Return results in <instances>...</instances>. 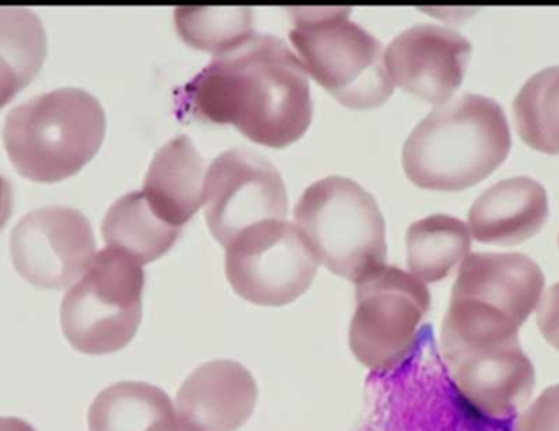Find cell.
<instances>
[{"label":"cell","mask_w":559,"mask_h":431,"mask_svg":"<svg viewBox=\"0 0 559 431\" xmlns=\"http://www.w3.org/2000/svg\"><path fill=\"white\" fill-rule=\"evenodd\" d=\"M183 107L200 120L233 124L269 147L301 140L312 120L308 72L274 35H259L216 56L183 88Z\"/></svg>","instance_id":"obj_1"},{"label":"cell","mask_w":559,"mask_h":431,"mask_svg":"<svg viewBox=\"0 0 559 431\" xmlns=\"http://www.w3.org/2000/svg\"><path fill=\"white\" fill-rule=\"evenodd\" d=\"M440 357L460 396L479 414L502 419L531 399L534 364L522 350L518 325L496 309L452 299Z\"/></svg>","instance_id":"obj_2"},{"label":"cell","mask_w":559,"mask_h":431,"mask_svg":"<svg viewBox=\"0 0 559 431\" xmlns=\"http://www.w3.org/2000/svg\"><path fill=\"white\" fill-rule=\"evenodd\" d=\"M511 147L501 105L466 94L440 105L414 128L404 144V172L420 189L463 192L502 166Z\"/></svg>","instance_id":"obj_3"},{"label":"cell","mask_w":559,"mask_h":431,"mask_svg":"<svg viewBox=\"0 0 559 431\" xmlns=\"http://www.w3.org/2000/svg\"><path fill=\"white\" fill-rule=\"evenodd\" d=\"M107 117L100 101L78 87L33 97L9 111L2 137L9 159L32 182L71 179L104 143Z\"/></svg>","instance_id":"obj_4"},{"label":"cell","mask_w":559,"mask_h":431,"mask_svg":"<svg viewBox=\"0 0 559 431\" xmlns=\"http://www.w3.org/2000/svg\"><path fill=\"white\" fill-rule=\"evenodd\" d=\"M350 9H296L289 39L321 87L354 110L380 107L393 95L381 43L358 23Z\"/></svg>","instance_id":"obj_5"},{"label":"cell","mask_w":559,"mask_h":431,"mask_svg":"<svg viewBox=\"0 0 559 431\" xmlns=\"http://www.w3.org/2000/svg\"><path fill=\"white\" fill-rule=\"evenodd\" d=\"M296 227L319 262L357 283L386 262V224L377 200L354 180L312 183L295 208Z\"/></svg>","instance_id":"obj_6"},{"label":"cell","mask_w":559,"mask_h":431,"mask_svg":"<svg viewBox=\"0 0 559 431\" xmlns=\"http://www.w3.org/2000/svg\"><path fill=\"white\" fill-rule=\"evenodd\" d=\"M144 270L133 256L107 247L61 302V327L74 350L110 355L123 350L143 318Z\"/></svg>","instance_id":"obj_7"},{"label":"cell","mask_w":559,"mask_h":431,"mask_svg":"<svg viewBox=\"0 0 559 431\" xmlns=\"http://www.w3.org/2000/svg\"><path fill=\"white\" fill-rule=\"evenodd\" d=\"M429 311L426 283L386 263L371 270L355 283L352 354L370 371L396 367L419 340Z\"/></svg>","instance_id":"obj_8"},{"label":"cell","mask_w":559,"mask_h":431,"mask_svg":"<svg viewBox=\"0 0 559 431\" xmlns=\"http://www.w3.org/2000/svg\"><path fill=\"white\" fill-rule=\"evenodd\" d=\"M226 276L233 289L258 306L289 304L305 295L319 260L288 220H265L226 247Z\"/></svg>","instance_id":"obj_9"},{"label":"cell","mask_w":559,"mask_h":431,"mask_svg":"<svg viewBox=\"0 0 559 431\" xmlns=\"http://www.w3.org/2000/svg\"><path fill=\"white\" fill-rule=\"evenodd\" d=\"M286 215L285 183L277 167L262 154L235 147L216 157L206 170V223L222 246H231L255 224Z\"/></svg>","instance_id":"obj_10"},{"label":"cell","mask_w":559,"mask_h":431,"mask_svg":"<svg viewBox=\"0 0 559 431\" xmlns=\"http://www.w3.org/2000/svg\"><path fill=\"white\" fill-rule=\"evenodd\" d=\"M94 252L95 237L87 217L66 206L28 213L10 236L16 272L38 288L62 289L79 282Z\"/></svg>","instance_id":"obj_11"},{"label":"cell","mask_w":559,"mask_h":431,"mask_svg":"<svg viewBox=\"0 0 559 431\" xmlns=\"http://www.w3.org/2000/svg\"><path fill=\"white\" fill-rule=\"evenodd\" d=\"M472 58V43L450 28L416 25L397 35L384 51V65L393 85L427 104L450 101Z\"/></svg>","instance_id":"obj_12"},{"label":"cell","mask_w":559,"mask_h":431,"mask_svg":"<svg viewBox=\"0 0 559 431\" xmlns=\"http://www.w3.org/2000/svg\"><path fill=\"white\" fill-rule=\"evenodd\" d=\"M545 289L538 263L522 253H468L460 265L452 299H466L508 315L519 328L537 309Z\"/></svg>","instance_id":"obj_13"},{"label":"cell","mask_w":559,"mask_h":431,"mask_svg":"<svg viewBox=\"0 0 559 431\" xmlns=\"http://www.w3.org/2000/svg\"><path fill=\"white\" fill-rule=\"evenodd\" d=\"M258 400V381L245 364L215 360L183 381L174 404L200 431H238L254 416Z\"/></svg>","instance_id":"obj_14"},{"label":"cell","mask_w":559,"mask_h":431,"mask_svg":"<svg viewBox=\"0 0 559 431\" xmlns=\"http://www.w3.org/2000/svg\"><path fill=\"white\" fill-rule=\"evenodd\" d=\"M548 215L545 187L528 177H514L496 183L473 203L468 227L478 242L515 246L540 232Z\"/></svg>","instance_id":"obj_15"},{"label":"cell","mask_w":559,"mask_h":431,"mask_svg":"<svg viewBox=\"0 0 559 431\" xmlns=\"http://www.w3.org/2000/svg\"><path fill=\"white\" fill-rule=\"evenodd\" d=\"M205 160L182 134L157 151L141 192L154 215L182 229L205 205Z\"/></svg>","instance_id":"obj_16"},{"label":"cell","mask_w":559,"mask_h":431,"mask_svg":"<svg viewBox=\"0 0 559 431\" xmlns=\"http://www.w3.org/2000/svg\"><path fill=\"white\" fill-rule=\"evenodd\" d=\"M41 20L23 7H0V108L41 71L46 58Z\"/></svg>","instance_id":"obj_17"},{"label":"cell","mask_w":559,"mask_h":431,"mask_svg":"<svg viewBox=\"0 0 559 431\" xmlns=\"http://www.w3.org/2000/svg\"><path fill=\"white\" fill-rule=\"evenodd\" d=\"M180 230L154 215L143 192H131L117 200L102 224L108 247L128 253L140 265L166 255L179 239Z\"/></svg>","instance_id":"obj_18"},{"label":"cell","mask_w":559,"mask_h":431,"mask_svg":"<svg viewBox=\"0 0 559 431\" xmlns=\"http://www.w3.org/2000/svg\"><path fill=\"white\" fill-rule=\"evenodd\" d=\"M176 414V404L160 387L121 381L102 391L88 409V431H150Z\"/></svg>","instance_id":"obj_19"},{"label":"cell","mask_w":559,"mask_h":431,"mask_svg":"<svg viewBox=\"0 0 559 431\" xmlns=\"http://www.w3.org/2000/svg\"><path fill=\"white\" fill-rule=\"evenodd\" d=\"M407 266L423 283L445 279L472 249V232L449 215L424 217L411 224L406 236Z\"/></svg>","instance_id":"obj_20"},{"label":"cell","mask_w":559,"mask_h":431,"mask_svg":"<svg viewBox=\"0 0 559 431\" xmlns=\"http://www.w3.org/2000/svg\"><path fill=\"white\" fill-rule=\"evenodd\" d=\"M519 136L532 149L559 154V65L532 75L514 100Z\"/></svg>","instance_id":"obj_21"},{"label":"cell","mask_w":559,"mask_h":431,"mask_svg":"<svg viewBox=\"0 0 559 431\" xmlns=\"http://www.w3.org/2000/svg\"><path fill=\"white\" fill-rule=\"evenodd\" d=\"M174 20L187 45L215 58L254 35V12L249 7H179Z\"/></svg>","instance_id":"obj_22"},{"label":"cell","mask_w":559,"mask_h":431,"mask_svg":"<svg viewBox=\"0 0 559 431\" xmlns=\"http://www.w3.org/2000/svg\"><path fill=\"white\" fill-rule=\"evenodd\" d=\"M514 431H559V384L545 390L519 416Z\"/></svg>","instance_id":"obj_23"},{"label":"cell","mask_w":559,"mask_h":431,"mask_svg":"<svg viewBox=\"0 0 559 431\" xmlns=\"http://www.w3.org/2000/svg\"><path fill=\"white\" fill-rule=\"evenodd\" d=\"M537 324L545 340L559 351V283L542 296L537 306Z\"/></svg>","instance_id":"obj_24"},{"label":"cell","mask_w":559,"mask_h":431,"mask_svg":"<svg viewBox=\"0 0 559 431\" xmlns=\"http://www.w3.org/2000/svg\"><path fill=\"white\" fill-rule=\"evenodd\" d=\"M13 206V192L12 185H10L9 180L3 179L0 176V229L5 226L7 220H9L10 213H12Z\"/></svg>","instance_id":"obj_25"},{"label":"cell","mask_w":559,"mask_h":431,"mask_svg":"<svg viewBox=\"0 0 559 431\" xmlns=\"http://www.w3.org/2000/svg\"><path fill=\"white\" fill-rule=\"evenodd\" d=\"M150 431H200L197 427H193L189 420L180 417L179 414H174L169 419L163 420V422L157 423L156 427H153Z\"/></svg>","instance_id":"obj_26"},{"label":"cell","mask_w":559,"mask_h":431,"mask_svg":"<svg viewBox=\"0 0 559 431\" xmlns=\"http://www.w3.org/2000/svg\"><path fill=\"white\" fill-rule=\"evenodd\" d=\"M0 431H36L25 420L16 417H0Z\"/></svg>","instance_id":"obj_27"},{"label":"cell","mask_w":559,"mask_h":431,"mask_svg":"<svg viewBox=\"0 0 559 431\" xmlns=\"http://www.w3.org/2000/svg\"><path fill=\"white\" fill-rule=\"evenodd\" d=\"M558 242H559V237H558Z\"/></svg>","instance_id":"obj_28"}]
</instances>
